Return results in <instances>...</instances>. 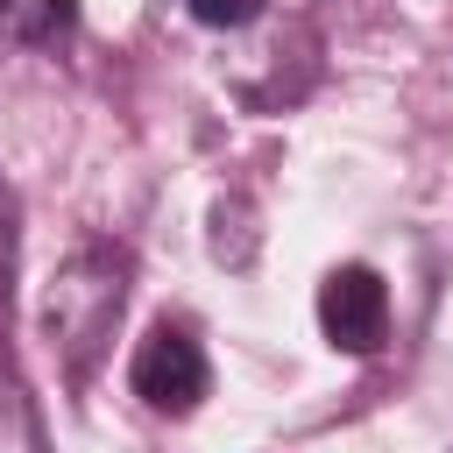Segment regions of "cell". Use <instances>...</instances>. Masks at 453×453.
Returning a JSON list of instances; mask_svg holds the SVG:
<instances>
[{
    "label": "cell",
    "instance_id": "cell-2",
    "mask_svg": "<svg viewBox=\"0 0 453 453\" xmlns=\"http://www.w3.org/2000/svg\"><path fill=\"white\" fill-rule=\"evenodd\" d=\"M205 382H212V368H205V347H198L184 326H156V333L134 347V396H142L149 411H163V418H184V411H198Z\"/></svg>",
    "mask_w": 453,
    "mask_h": 453
},
{
    "label": "cell",
    "instance_id": "cell-6",
    "mask_svg": "<svg viewBox=\"0 0 453 453\" xmlns=\"http://www.w3.org/2000/svg\"><path fill=\"white\" fill-rule=\"evenodd\" d=\"M191 14H198L205 28H241V21L262 14V0H191Z\"/></svg>",
    "mask_w": 453,
    "mask_h": 453
},
{
    "label": "cell",
    "instance_id": "cell-3",
    "mask_svg": "<svg viewBox=\"0 0 453 453\" xmlns=\"http://www.w3.org/2000/svg\"><path fill=\"white\" fill-rule=\"evenodd\" d=\"M319 326H326L333 347H347V354H375L382 333H389V290H382V276H375L368 262H340V269H326V283H319Z\"/></svg>",
    "mask_w": 453,
    "mask_h": 453
},
{
    "label": "cell",
    "instance_id": "cell-4",
    "mask_svg": "<svg viewBox=\"0 0 453 453\" xmlns=\"http://www.w3.org/2000/svg\"><path fill=\"white\" fill-rule=\"evenodd\" d=\"M71 28V0H0V35L14 42H57Z\"/></svg>",
    "mask_w": 453,
    "mask_h": 453
},
{
    "label": "cell",
    "instance_id": "cell-5",
    "mask_svg": "<svg viewBox=\"0 0 453 453\" xmlns=\"http://www.w3.org/2000/svg\"><path fill=\"white\" fill-rule=\"evenodd\" d=\"M0 453H42V432H35V403L14 375H0Z\"/></svg>",
    "mask_w": 453,
    "mask_h": 453
},
{
    "label": "cell",
    "instance_id": "cell-1",
    "mask_svg": "<svg viewBox=\"0 0 453 453\" xmlns=\"http://www.w3.org/2000/svg\"><path fill=\"white\" fill-rule=\"evenodd\" d=\"M127 304V262L113 248H78L57 276H50V297H42V333L64 347V361L85 375L99 361V347L113 340V319Z\"/></svg>",
    "mask_w": 453,
    "mask_h": 453
}]
</instances>
